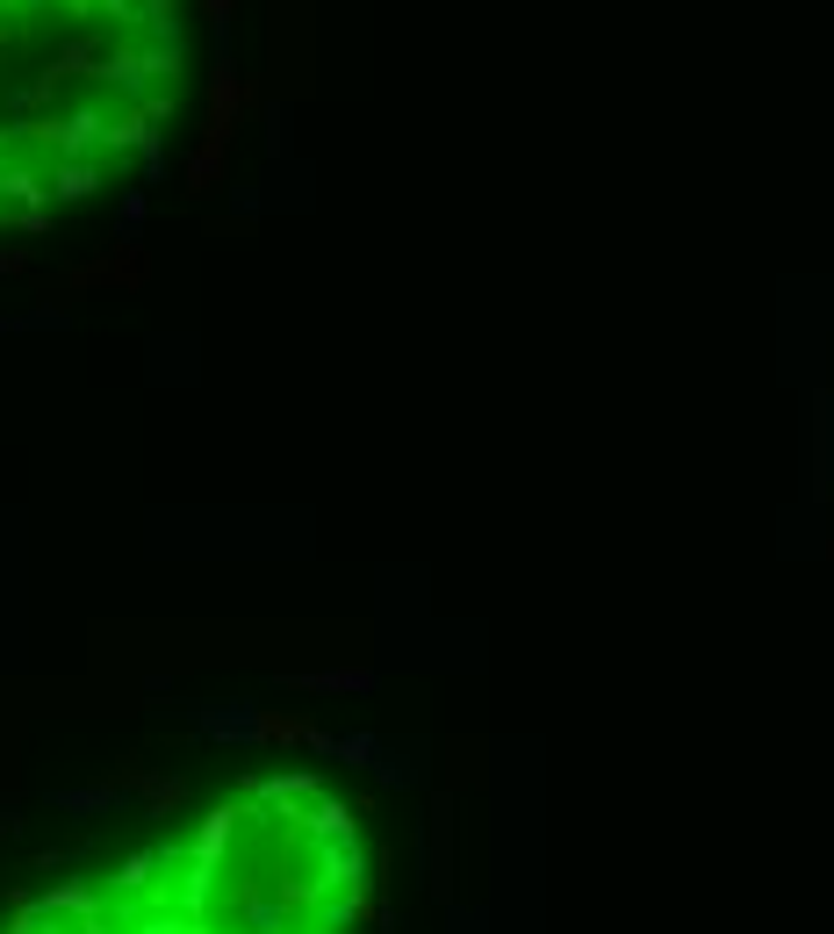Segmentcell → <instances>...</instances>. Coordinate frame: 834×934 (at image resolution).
<instances>
[{
	"instance_id": "1",
	"label": "cell",
	"mask_w": 834,
	"mask_h": 934,
	"mask_svg": "<svg viewBox=\"0 0 834 934\" xmlns=\"http://www.w3.org/2000/svg\"><path fill=\"white\" fill-rule=\"evenodd\" d=\"M180 87V0H0V231L144 159Z\"/></svg>"
}]
</instances>
